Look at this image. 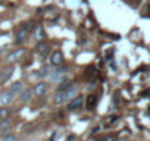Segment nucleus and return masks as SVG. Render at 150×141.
Returning <instances> with one entry per match:
<instances>
[{"mask_svg":"<svg viewBox=\"0 0 150 141\" xmlns=\"http://www.w3.org/2000/svg\"><path fill=\"white\" fill-rule=\"evenodd\" d=\"M97 77H99V72H97V69H96L94 66H88V68L86 69V72H84V78H86V81H88V82H94V81L97 80Z\"/></svg>","mask_w":150,"mask_h":141,"instance_id":"obj_1","label":"nucleus"},{"mask_svg":"<svg viewBox=\"0 0 150 141\" xmlns=\"http://www.w3.org/2000/svg\"><path fill=\"white\" fill-rule=\"evenodd\" d=\"M83 103H84V99H83V96L80 94V96H77L74 100H71V102L68 103L66 109H68V110H77V109H80V107L83 106Z\"/></svg>","mask_w":150,"mask_h":141,"instance_id":"obj_2","label":"nucleus"},{"mask_svg":"<svg viewBox=\"0 0 150 141\" xmlns=\"http://www.w3.org/2000/svg\"><path fill=\"white\" fill-rule=\"evenodd\" d=\"M50 63L54 65V66H59L63 63V53L60 50H54L52 54H50Z\"/></svg>","mask_w":150,"mask_h":141,"instance_id":"obj_3","label":"nucleus"},{"mask_svg":"<svg viewBox=\"0 0 150 141\" xmlns=\"http://www.w3.org/2000/svg\"><path fill=\"white\" fill-rule=\"evenodd\" d=\"M97 102H99V97H97V94H90L88 97H87V102H86V107H87V110H94L96 109V106H97Z\"/></svg>","mask_w":150,"mask_h":141,"instance_id":"obj_4","label":"nucleus"},{"mask_svg":"<svg viewBox=\"0 0 150 141\" xmlns=\"http://www.w3.org/2000/svg\"><path fill=\"white\" fill-rule=\"evenodd\" d=\"M37 53L41 56V57H46L47 54H49V51H50V46L47 44V43H44V41H40L38 44H37Z\"/></svg>","mask_w":150,"mask_h":141,"instance_id":"obj_5","label":"nucleus"},{"mask_svg":"<svg viewBox=\"0 0 150 141\" xmlns=\"http://www.w3.org/2000/svg\"><path fill=\"white\" fill-rule=\"evenodd\" d=\"M13 96H15V94H13V93H11V91H5V93H2V94H0V103L3 104V107L12 103V100H13Z\"/></svg>","mask_w":150,"mask_h":141,"instance_id":"obj_6","label":"nucleus"},{"mask_svg":"<svg viewBox=\"0 0 150 141\" xmlns=\"http://www.w3.org/2000/svg\"><path fill=\"white\" fill-rule=\"evenodd\" d=\"M12 75H13V68H12V66H9V68L3 69L2 75H0V82H2V84L8 82V81L11 80V77H12Z\"/></svg>","mask_w":150,"mask_h":141,"instance_id":"obj_7","label":"nucleus"},{"mask_svg":"<svg viewBox=\"0 0 150 141\" xmlns=\"http://www.w3.org/2000/svg\"><path fill=\"white\" fill-rule=\"evenodd\" d=\"M25 50L24 49H16L15 51H12L9 56H8V62H18L22 56H24Z\"/></svg>","mask_w":150,"mask_h":141,"instance_id":"obj_8","label":"nucleus"},{"mask_svg":"<svg viewBox=\"0 0 150 141\" xmlns=\"http://www.w3.org/2000/svg\"><path fill=\"white\" fill-rule=\"evenodd\" d=\"M46 90H47L46 84H44V82H38V84H35L33 93H34V96H37V97H43V96L46 94Z\"/></svg>","mask_w":150,"mask_h":141,"instance_id":"obj_9","label":"nucleus"},{"mask_svg":"<svg viewBox=\"0 0 150 141\" xmlns=\"http://www.w3.org/2000/svg\"><path fill=\"white\" fill-rule=\"evenodd\" d=\"M66 72H68V68H66V66L59 68L54 74H50V80H52V81H57V80H60V78H62V75H65Z\"/></svg>","mask_w":150,"mask_h":141,"instance_id":"obj_10","label":"nucleus"},{"mask_svg":"<svg viewBox=\"0 0 150 141\" xmlns=\"http://www.w3.org/2000/svg\"><path fill=\"white\" fill-rule=\"evenodd\" d=\"M27 37H28V32L25 30H19L15 35V44H22L27 40Z\"/></svg>","mask_w":150,"mask_h":141,"instance_id":"obj_11","label":"nucleus"},{"mask_svg":"<svg viewBox=\"0 0 150 141\" xmlns=\"http://www.w3.org/2000/svg\"><path fill=\"white\" fill-rule=\"evenodd\" d=\"M71 88H72V81L63 80V81L57 85V93H65V91H68V90H71Z\"/></svg>","mask_w":150,"mask_h":141,"instance_id":"obj_12","label":"nucleus"},{"mask_svg":"<svg viewBox=\"0 0 150 141\" xmlns=\"http://www.w3.org/2000/svg\"><path fill=\"white\" fill-rule=\"evenodd\" d=\"M75 94H77V88H75V87H72L71 90H68V91H65V103L69 100H74L75 97H77V96H75Z\"/></svg>","mask_w":150,"mask_h":141,"instance_id":"obj_13","label":"nucleus"},{"mask_svg":"<svg viewBox=\"0 0 150 141\" xmlns=\"http://www.w3.org/2000/svg\"><path fill=\"white\" fill-rule=\"evenodd\" d=\"M19 97H21V102H22V103H28V102L33 99V91H31V90H25V91L21 93Z\"/></svg>","mask_w":150,"mask_h":141,"instance_id":"obj_14","label":"nucleus"},{"mask_svg":"<svg viewBox=\"0 0 150 141\" xmlns=\"http://www.w3.org/2000/svg\"><path fill=\"white\" fill-rule=\"evenodd\" d=\"M11 126H12V119L11 118H8V119L0 122V131H2V132H6Z\"/></svg>","mask_w":150,"mask_h":141,"instance_id":"obj_15","label":"nucleus"},{"mask_svg":"<svg viewBox=\"0 0 150 141\" xmlns=\"http://www.w3.org/2000/svg\"><path fill=\"white\" fill-rule=\"evenodd\" d=\"M35 75L38 78H44V77H50V68L49 66H44L41 69H38V72H35Z\"/></svg>","mask_w":150,"mask_h":141,"instance_id":"obj_16","label":"nucleus"},{"mask_svg":"<svg viewBox=\"0 0 150 141\" xmlns=\"http://www.w3.org/2000/svg\"><path fill=\"white\" fill-rule=\"evenodd\" d=\"M118 119H119V118H118L116 115H109L108 118H105V122H103V123H105V126H112L115 122H118Z\"/></svg>","mask_w":150,"mask_h":141,"instance_id":"obj_17","label":"nucleus"},{"mask_svg":"<svg viewBox=\"0 0 150 141\" xmlns=\"http://www.w3.org/2000/svg\"><path fill=\"white\" fill-rule=\"evenodd\" d=\"M35 22H33V21H28V22H24V25H22V30H25L27 32H33V31H35Z\"/></svg>","mask_w":150,"mask_h":141,"instance_id":"obj_18","label":"nucleus"},{"mask_svg":"<svg viewBox=\"0 0 150 141\" xmlns=\"http://www.w3.org/2000/svg\"><path fill=\"white\" fill-rule=\"evenodd\" d=\"M21 88H22L21 81H16V82H13V84L11 85L9 91H11V93H13V94H18V93H21Z\"/></svg>","mask_w":150,"mask_h":141,"instance_id":"obj_19","label":"nucleus"},{"mask_svg":"<svg viewBox=\"0 0 150 141\" xmlns=\"http://www.w3.org/2000/svg\"><path fill=\"white\" fill-rule=\"evenodd\" d=\"M53 103H54L56 106L65 103V93H57V94L54 96V99H53Z\"/></svg>","mask_w":150,"mask_h":141,"instance_id":"obj_20","label":"nucleus"},{"mask_svg":"<svg viewBox=\"0 0 150 141\" xmlns=\"http://www.w3.org/2000/svg\"><path fill=\"white\" fill-rule=\"evenodd\" d=\"M35 38L40 40V41H43V40L46 38V32H44V30H43L41 27H37V28H35Z\"/></svg>","mask_w":150,"mask_h":141,"instance_id":"obj_21","label":"nucleus"},{"mask_svg":"<svg viewBox=\"0 0 150 141\" xmlns=\"http://www.w3.org/2000/svg\"><path fill=\"white\" fill-rule=\"evenodd\" d=\"M9 118V109L8 107H0V122Z\"/></svg>","mask_w":150,"mask_h":141,"instance_id":"obj_22","label":"nucleus"},{"mask_svg":"<svg viewBox=\"0 0 150 141\" xmlns=\"http://www.w3.org/2000/svg\"><path fill=\"white\" fill-rule=\"evenodd\" d=\"M15 140H16V137L13 134H9V135H5L2 141H15Z\"/></svg>","mask_w":150,"mask_h":141,"instance_id":"obj_23","label":"nucleus"},{"mask_svg":"<svg viewBox=\"0 0 150 141\" xmlns=\"http://www.w3.org/2000/svg\"><path fill=\"white\" fill-rule=\"evenodd\" d=\"M113 103H115V107H116L118 103H119V93H115L113 94Z\"/></svg>","mask_w":150,"mask_h":141,"instance_id":"obj_24","label":"nucleus"},{"mask_svg":"<svg viewBox=\"0 0 150 141\" xmlns=\"http://www.w3.org/2000/svg\"><path fill=\"white\" fill-rule=\"evenodd\" d=\"M112 54H113V49H110L109 51H106V60H110L112 59Z\"/></svg>","mask_w":150,"mask_h":141,"instance_id":"obj_25","label":"nucleus"},{"mask_svg":"<svg viewBox=\"0 0 150 141\" xmlns=\"http://www.w3.org/2000/svg\"><path fill=\"white\" fill-rule=\"evenodd\" d=\"M141 97H150V90H144L141 93Z\"/></svg>","mask_w":150,"mask_h":141,"instance_id":"obj_26","label":"nucleus"},{"mask_svg":"<svg viewBox=\"0 0 150 141\" xmlns=\"http://www.w3.org/2000/svg\"><path fill=\"white\" fill-rule=\"evenodd\" d=\"M99 131H100V128H99V126H96V128H94V129H93V131H91V134H93V135H94V134H97V132H99Z\"/></svg>","mask_w":150,"mask_h":141,"instance_id":"obj_27","label":"nucleus"},{"mask_svg":"<svg viewBox=\"0 0 150 141\" xmlns=\"http://www.w3.org/2000/svg\"><path fill=\"white\" fill-rule=\"evenodd\" d=\"M147 12H149V13H147V16H150V3H149V8H147Z\"/></svg>","mask_w":150,"mask_h":141,"instance_id":"obj_28","label":"nucleus"}]
</instances>
